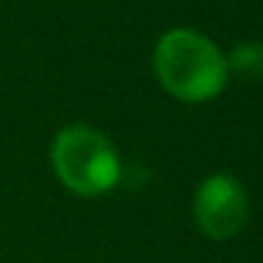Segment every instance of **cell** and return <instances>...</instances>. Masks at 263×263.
Masks as SVG:
<instances>
[{
	"label": "cell",
	"instance_id": "1",
	"mask_svg": "<svg viewBox=\"0 0 263 263\" xmlns=\"http://www.w3.org/2000/svg\"><path fill=\"white\" fill-rule=\"evenodd\" d=\"M153 71L167 93L190 105L215 99L229 77L221 48L193 29H170L159 37Z\"/></svg>",
	"mask_w": 263,
	"mask_h": 263
},
{
	"label": "cell",
	"instance_id": "2",
	"mask_svg": "<svg viewBox=\"0 0 263 263\" xmlns=\"http://www.w3.org/2000/svg\"><path fill=\"white\" fill-rule=\"evenodd\" d=\"M51 164L60 181L77 195H102L122 178V161L116 147L99 130L88 125H68L54 136Z\"/></svg>",
	"mask_w": 263,
	"mask_h": 263
},
{
	"label": "cell",
	"instance_id": "3",
	"mask_svg": "<svg viewBox=\"0 0 263 263\" xmlns=\"http://www.w3.org/2000/svg\"><path fill=\"white\" fill-rule=\"evenodd\" d=\"M193 215L206 238L229 240L243 229L249 218V195L235 176L212 173L195 190Z\"/></svg>",
	"mask_w": 263,
	"mask_h": 263
},
{
	"label": "cell",
	"instance_id": "4",
	"mask_svg": "<svg viewBox=\"0 0 263 263\" xmlns=\"http://www.w3.org/2000/svg\"><path fill=\"white\" fill-rule=\"evenodd\" d=\"M227 68L246 80H260L263 77V43H240L227 57Z\"/></svg>",
	"mask_w": 263,
	"mask_h": 263
}]
</instances>
